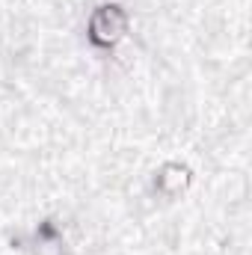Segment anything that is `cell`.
<instances>
[{
	"label": "cell",
	"instance_id": "obj_1",
	"mask_svg": "<svg viewBox=\"0 0 252 255\" xmlns=\"http://www.w3.org/2000/svg\"><path fill=\"white\" fill-rule=\"evenodd\" d=\"M89 30H92V39L98 45H113V42H119L125 36L127 18H125V12L116 9V6H101L92 15V27Z\"/></svg>",
	"mask_w": 252,
	"mask_h": 255
}]
</instances>
